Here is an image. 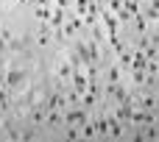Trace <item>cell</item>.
Instances as JSON below:
<instances>
[{
  "label": "cell",
  "instance_id": "obj_2",
  "mask_svg": "<svg viewBox=\"0 0 159 142\" xmlns=\"http://www.w3.org/2000/svg\"><path fill=\"white\" fill-rule=\"evenodd\" d=\"M84 120V112H70V123H81Z\"/></svg>",
  "mask_w": 159,
  "mask_h": 142
},
{
  "label": "cell",
  "instance_id": "obj_1",
  "mask_svg": "<svg viewBox=\"0 0 159 142\" xmlns=\"http://www.w3.org/2000/svg\"><path fill=\"white\" fill-rule=\"evenodd\" d=\"M6 84H8V87H17V84H22V73H17V70H11V73L6 75Z\"/></svg>",
  "mask_w": 159,
  "mask_h": 142
}]
</instances>
